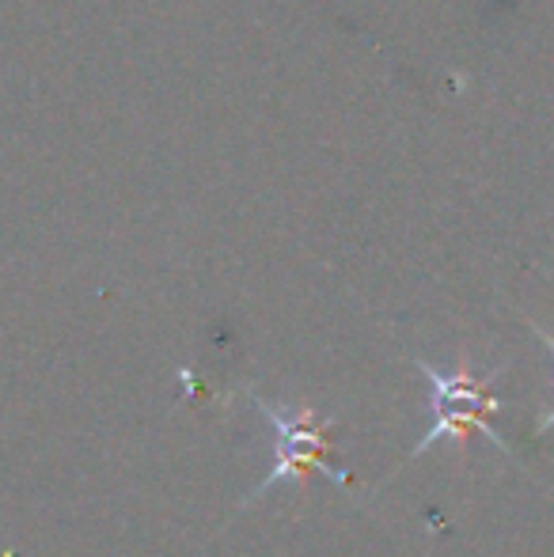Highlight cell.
I'll return each mask as SVG.
<instances>
[{
    "label": "cell",
    "instance_id": "6da1fadb",
    "mask_svg": "<svg viewBox=\"0 0 554 557\" xmlns=\"http://www.w3.org/2000/svg\"><path fill=\"white\" fill-rule=\"evenodd\" d=\"M418 368L429 383V410H433V425H429V433L421 436V444L410 451L415 459L418 455H426L433 444L467 436V429H475V433H482L490 444H497L502 451H509L505 436L490 425V413H502V406H505L502 398L490 391L502 372H490L487 380H479V375H471V372H436V368L426 364V360H418Z\"/></svg>",
    "mask_w": 554,
    "mask_h": 557
},
{
    "label": "cell",
    "instance_id": "7a4b0ae2",
    "mask_svg": "<svg viewBox=\"0 0 554 557\" xmlns=\"http://www.w3.org/2000/svg\"><path fill=\"white\" fill-rule=\"evenodd\" d=\"M255 406H259L262 418L274 425V470L262 478L259 490H251L244 508L255 505V500L274 490V485L288 482V478H300V474H323L327 482H334V485H349L346 470L327 462V451H331V418H319L316 410H278V406L262 403V398H255Z\"/></svg>",
    "mask_w": 554,
    "mask_h": 557
},
{
    "label": "cell",
    "instance_id": "3957f363",
    "mask_svg": "<svg viewBox=\"0 0 554 557\" xmlns=\"http://www.w3.org/2000/svg\"><path fill=\"white\" fill-rule=\"evenodd\" d=\"M535 334H540V342L547 345V349H551V357H554V337H551L547 331H540V326H535ZM551 429H554V406H551V413H547V418L540 421V433H551Z\"/></svg>",
    "mask_w": 554,
    "mask_h": 557
}]
</instances>
